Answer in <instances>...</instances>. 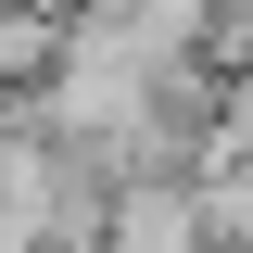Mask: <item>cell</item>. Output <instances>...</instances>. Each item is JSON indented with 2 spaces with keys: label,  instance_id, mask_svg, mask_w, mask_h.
I'll use <instances>...</instances> for the list:
<instances>
[{
  "label": "cell",
  "instance_id": "6da1fadb",
  "mask_svg": "<svg viewBox=\"0 0 253 253\" xmlns=\"http://www.w3.org/2000/svg\"><path fill=\"white\" fill-rule=\"evenodd\" d=\"M203 165H253V51L215 76V139H203Z\"/></svg>",
  "mask_w": 253,
  "mask_h": 253
},
{
  "label": "cell",
  "instance_id": "7a4b0ae2",
  "mask_svg": "<svg viewBox=\"0 0 253 253\" xmlns=\"http://www.w3.org/2000/svg\"><path fill=\"white\" fill-rule=\"evenodd\" d=\"M241 51H253V0H203V63L228 76Z\"/></svg>",
  "mask_w": 253,
  "mask_h": 253
},
{
  "label": "cell",
  "instance_id": "3957f363",
  "mask_svg": "<svg viewBox=\"0 0 253 253\" xmlns=\"http://www.w3.org/2000/svg\"><path fill=\"white\" fill-rule=\"evenodd\" d=\"M13 13H51V26H76V13H89V0H13Z\"/></svg>",
  "mask_w": 253,
  "mask_h": 253
},
{
  "label": "cell",
  "instance_id": "277c9868",
  "mask_svg": "<svg viewBox=\"0 0 253 253\" xmlns=\"http://www.w3.org/2000/svg\"><path fill=\"white\" fill-rule=\"evenodd\" d=\"M0 13H13V0H0Z\"/></svg>",
  "mask_w": 253,
  "mask_h": 253
}]
</instances>
